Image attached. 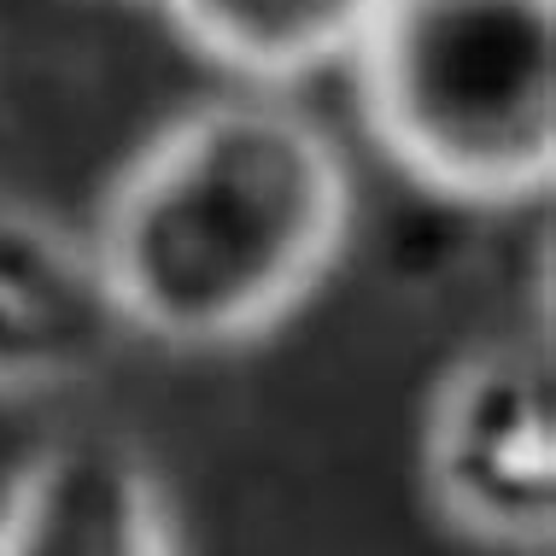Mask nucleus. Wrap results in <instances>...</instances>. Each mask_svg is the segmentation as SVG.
Returning <instances> with one entry per match:
<instances>
[{"instance_id": "1", "label": "nucleus", "mask_w": 556, "mask_h": 556, "mask_svg": "<svg viewBox=\"0 0 556 556\" xmlns=\"http://www.w3.org/2000/svg\"><path fill=\"white\" fill-rule=\"evenodd\" d=\"M352 170L311 112L281 94H223L182 112L112 182L94 252L129 334L240 345L328 276Z\"/></svg>"}, {"instance_id": "2", "label": "nucleus", "mask_w": 556, "mask_h": 556, "mask_svg": "<svg viewBox=\"0 0 556 556\" xmlns=\"http://www.w3.org/2000/svg\"><path fill=\"white\" fill-rule=\"evenodd\" d=\"M375 141L433 193L516 205L556 176V0H381L352 53Z\"/></svg>"}, {"instance_id": "3", "label": "nucleus", "mask_w": 556, "mask_h": 556, "mask_svg": "<svg viewBox=\"0 0 556 556\" xmlns=\"http://www.w3.org/2000/svg\"><path fill=\"white\" fill-rule=\"evenodd\" d=\"M422 469L451 528L498 551H545L556 539L551 345L498 340L463 357L428 404Z\"/></svg>"}, {"instance_id": "4", "label": "nucleus", "mask_w": 556, "mask_h": 556, "mask_svg": "<svg viewBox=\"0 0 556 556\" xmlns=\"http://www.w3.org/2000/svg\"><path fill=\"white\" fill-rule=\"evenodd\" d=\"M124 334L94 240L0 193V393L88 381Z\"/></svg>"}, {"instance_id": "5", "label": "nucleus", "mask_w": 556, "mask_h": 556, "mask_svg": "<svg viewBox=\"0 0 556 556\" xmlns=\"http://www.w3.org/2000/svg\"><path fill=\"white\" fill-rule=\"evenodd\" d=\"M0 556H176L153 463L117 433L53 440L0 504Z\"/></svg>"}, {"instance_id": "6", "label": "nucleus", "mask_w": 556, "mask_h": 556, "mask_svg": "<svg viewBox=\"0 0 556 556\" xmlns=\"http://www.w3.org/2000/svg\"><path fill=\"white\" fill-rule=\"evenodd\" d=\"M182 36L223 71L252 83H293L352 65L381 0H164Z\"/></svg>"}]
</instances>
